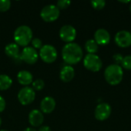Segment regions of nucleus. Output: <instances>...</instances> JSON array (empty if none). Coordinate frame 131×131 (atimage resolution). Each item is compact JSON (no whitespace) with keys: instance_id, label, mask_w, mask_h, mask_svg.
<instances>
[{"instance_id":"cd10ccee","label":"nucleus","mask_w":131,"mask_h":131,"mask_svg":"<svg viewBox=\"0 0 131 131\" xmlns=\"http://www.w3.org/2000/svg\"><path fill=\"white\" fill-rule=\"evenodd\" d=\"M38 131H51V130L50 127L45 125V126H41V127H39V129H38Z\"/></svg>"},{"instance_id":"dca6fc26","label":"nucleus","mask_w":131,"mask_h":131,"mask_svg":"<svg viewBox=\"0 0 131 131\" xmlns=\"http://www.w3.org/2000/svg\"><path fill=\"white\" fill-rule=\"evenodd\" d=\"M17 80L21 85L24 87H28L33 82V75L30 71L22 70L18 73Z\"/></svg>"},{"instance_id":"39448f33","label":"nucleus","mask_w":131,"mask_h":131,"mask_svg":"<svg viewBox=\"0 0 131 131\" xmlns=\"http://www.w3.org/2000/svg\"><path fill=\"white\" fill-rule=\"evenodd\" d=\"M84 68L92 72H97L102 68V61L98 55L95 54H88L83 60Z\"/></svg>"},{"instance_id":"7ed1b4c3","label":"nucleus","mask_w":131,"mask_h":131,"mask_svg":"<svg viewBox=\"0 0 131 131\" xmlns=\"http://www.w3.org/2000/svg\"><path fill=\"white\" fill-rule=\"evenodd\" d=\"M123 78L124 71L120 64H110L104 71V78L106 81L112 86L119 84L122 81Z\"/></svg>"},{"instance_id":"4468645a","label":"nucleus","mask_w":131,"mask_h":131,"mask_svg":"<svg viewBox=\"0 0 131 131\" xmlns=\"http://www.w3.org/2000/svg\"><path fill=\"white\" fill-rule=\"evenodd\" d=\"M94 41L98 45H107L111 41V35L105 28H99L94 32Z\"/></svg>"},{"instance_id":"f257e3e1","label":"nucleus","mask_w":131,"mask_h":131,"mask_svg":"<svg viewBox=\"0 0 131 131\" xmlns=\"http://www.w3.org/2000/svg\"><path fill=\"white\" fill-rule=\"evenodd\" d=\"M61 56L64 61L68 65L71 66L79 63L82 60L83 50L77 43H68L62 48Z\"/></svg>"},{"instance_id":"6ab92c4d","label":"nucleus","mask_w":131,"mask_h":131,"mask_svg":"<svg viewBox=\"0 0 131 131\" xmlns=\"http://www.w3.org/2000/svg\"><path fill=\"white\" fill-rule=\"evenodd\" d=\"M84 48L88 54H95L98 51V45L94 39H89L86 41Z\"/></svg>"},{"instance_id":"1a4fd4ad","label":"nucleus","mask_w":131,"mask_h":131,"mask_svg":"<svg viewBox=\"0 0 131 131\" xmlns=\"http://www.w3.org/2000/svg\"><path fill=\"white\" fill-rule=\"evenodd\" d=\"M59 37L64 42L71 43L77 37V31L74 27L71 25H63L59 31Z\"/></svg>"},{"instance_id":"423d86ee","label":"nucleus","mask_w":131,"mask_h":131,"mask_svg":"<svg viewBox=\"0 0 131 131\" xmlns=\"http://www.w3.org/2000/svg\"><path fill=\"white\" fill-rule=\"evenodd\" d=\"M39 57L47 64L54 63L58 58L57 49L51 45H44L39 50Z\"/></svg>"},{"instance_id":"7c9ffc66","label":"nucleus","mask_w":131,"mask_h":131,"mask_svg":"<svg viewBox=\"0 0 131 131\" xmlns=\"http://www.w3.org/2000/svg\"><path fill=\"white\" fill-rule=\"evenodd\" d=\"M1 125H2V119L0 117V127H1Z\"/></svg>"},{"instance_id":"a878e982","label":"nucleus","mask_w":131,"mask_h":131,"mask_svg":"<svg viewBox=\"0 0 131 131\" xmlns=\"http://www.w3.org/2000/svg\"><path fill=\"white\" fill-rule=\"evenodd\" d=\"M113 58H114V61L116 62V64H119L121 63V61H122L124 57L122 56L121 54H115L113 56Z\"/></svg>"},{"instance_id":"393cba45","label":"nucleus","mask_w":131,"mask_h":131,"mask_svg":"<svg viewBox=\"0 0 131 131\" xmlns=\"http://www.w3.org/2000/svg\"><path fill=\"white\" fill-rule=\"evenodd\" d=\"M71 1L69 0H59L57 2L56 6L61 10V9H65L67 8H68L71 5Z\"/></svg>"},{"instance_id":"72a5a7b5","label":"nucleus","mask_w":131,"mask_h":131,"mask_svg":"<svg viewBox=\"0 0 131 131\" xmlns=\"http://www.w3.org/2000/svg\"><path fill=\"white\" fill-rule=\"evenodd\" d=\"M130 33H131V31H130Z\"/></svg>"},{"instance_id":"c85d7f7f","label":"nucleus","mask_w":131,"mask_h":131,"mask_svg":"<svg viewBox=\"0 0 131 131\" xmlns=\"http://www.w3.org/2000/svg\"><path fill=\"white\" fill-rule=\"evenodd\" d=\"M23 131H37L35 129L31 128V127H27L26 129H25Z\"/></svg>"},{"instance_id":"f8f14e48","label":"nucleus","mask_w":131,"mask_h":131,"mask_svg":"<svg viewBox=\"0 0 131 131\" xmlns=\"http://www.w3.org/2000/svg\"><path fill=\"white\" fill-rule=\"evenodd\" d=\"M43 113L38 109H33L28 114V122L30 125L33 127H41L44 122Z\"/></svg>"},{"instance_id":"a211bd4d","label":"nucleus","mask_w":131,"mask_h":131,"mask_svg":"<svg viewBox=\"0 0 131 131\" xmlns=\"http://www.w3.org/2000/svg\"><path fill=\"white\" fill-rule=\"evenodd\" d=\"M12 79L7 74H0V91H6L12 85Z\"/></svg>"},{"instance_id":"20e7f679","label":"nucleus","mask_w":131,"mask_h":131,"mask_svg":"<svg viewBox=\"0 0 131 131\" xmlns=\"http://www.w3.org/2000/svg\"><path fill=\"white\" fill-rule=\"evenodd\" d=\"M40 16L45 22H53L59 18L60 9L55 5H47L41 10Z\"/></svg>"},{"instance_id":"c756f323","label":"nucleus","mask_w":131,"mask_h":131,"mask_svg":"<svg viewBox=\"0 0 131 131\" xmlns=\"http://www.w3.org/2000/svg\"><path fill=\"white\" fill-rule=\"evenodd\" d=\"M120 2H122V3H131V1H119Z\"/></svg>"},{"instance_id":"5701e85b","label":"nucleus","mask_w":131,"mask_h":131,"mask_svg":"<svg viewBox=\"0 0 131 131\" xmlns=\"http://www.w3.org/2000/svg\"><path fill=\"white\" fill-rule=\"evenodd\" d=\"M11 2L9 0H0V12H5L9 10Z\"/></svg>"},{"instance_id":"f03ea898","label":"nucleus","mask_w":131,"mask_h":131,"mask_svg":"<svg viewBox=\"0 0 131 131\" xmlns=\"http://www.w3.org/2000/svg\"><path fill=\"white\" fill-rule=\"evenodd\" d=\"M14 41L16 45L21 47H27L33 38L31 28L28 25H20L14 31Z\"/></svg>"},{"instance_id":"f3484780","label":"nucleus","mask_w":131,"mask_h":131,"mask_svg":"<svg viewBox=\"0 0 131 131\" xmlns=\"http://www.w3.org/2000/svg\"><path fill=\"white\" fill-rule=\"evenodd\" d=\"M5 53L9 58H12L13 59L19 58L21 60V58H20L21 52H20L19 46L16 45L15 42L9 43L5 47Z\"/></svg>"},{"instance_id":"0eeeda50","label":"nucleus","mask_w":131,"mask_h":131,"mask_svg":"<svg viewBox=\"0 0 131 131\" xmlns=\"http://www.w3.org/2000/svg\"><path fill=\"white\" fill-rule=\"evenodd\" d=\"M35 95V91L31 87H23L18 93V101L21 105L27 106L33 103Z\"/></svg>"},{"instance_id":"473e14b6","label":"nucleus","mask_w":131,"mask_h":131,"mask_svg":"<svg viewBox=\"0 0 131 131\" xmlns=\"http://www.w3.org/2000/svg\"><path fill=\"white\" fill-rule=\"evenodd\" d=\"M0 131H8V130H1Z\"/></svg>"},{"instance_id":"bb28decb","label":"nucleus","mask_w":131,"mask_h":131,"mask_svg":"<svg viewBox=\"0 0 131 131\" xmlns=\"http://www.w3.org/2000/svg\"><path fill=\"white\" fill-rule=\"evenodd\" d=\"M6 107V102L5 100L0 95V113L3 112Z\"/></svg>"},{"instance_id":"9b49d317","label":"nucleus","mask_w":131,"mask_h":131,"mask_svg":"<svg viewBox=\"0 0 131 131\" xmlns=\"http://www.w3.org/2000/svg\"><path fill=\"white\" fill-rule=\"evenodd\" d=\"M115 43L121 48H128L131 46V33L129 31L121 30L115 35Z\"/></svg>"},{"instance_id":"ddd939ff","label":"nucleus","mask_w":131,"mask_h":131,"mask_svg":"<svg viewBox=\"0 0 131 131\" xmlns=\"http://www.w3.org/2000/svg\"><path fill=\"white\" fill-rule=\"evenodd\" d=\"M56 107V101L54 98L50 96L44 97L40 104V111L43 114H51L52 113Z\"/></svg>"},{"instance_id":"6e6552de","label":"nucleus","mask_w":131,"mask_h":131,"mask_svg":"<svg viewBox=\"0 0 131 131\" xmlns=\"http://www.w3.org/2000/svg\"><path fill=\"white\" fill-rule=\"evenodd\" d=\"M39 54L35 48H33L31 46L25 47L20 54L21 61H25L28 64H35L38 60Z\"/></svg>"},{"instance_id":"2eb2a0df","label":"nucleus","mask_w":131,"mask_h":131,"mask_svg":"<svg viewBox=\"0 0 131 131\" xmlns=\"http://www.w3.org/2000/svg\"><path fill=\"white\" fill-rule=\"evenodd\" d=\"M74 74H75V71L74 69V68L71 65H65L64 66L61 71H60V79L63 81V82H70L73 80V78H74Z\"/></svg>"},{"instance_id":"b1692460","label":"nucleus","mask_w":131,"mask_h":131,"mask_svg":"<svg viewBox=\"0 0 131 131\" xmlns=\"http://www.w3.org/2000/svg\"><path fill=\"white\" fill-rule=\"evenodd\" d=\"M31 43V45H32L31 47L33 48H35V50H37V49H39L40 50L42 48V46H43L42 41L40 38H32Z\"/></svg>"},{"instance_id":"9d476101","label":"nucleus","mask_w":131,"mask_h":131,"mask_svg":"<svg viewBox=\"0 0 131 131\" xmlns=\"http://www.w3.org/2000/svg\"><path fill=\"white\" fill-rule=\"evenodd\" d=\"M112 112L111 105L107 103H101L97 104L94 111V117L99 121L107 120Z\"/></svg>"},{"instance_id":"aec40b11","label":"nucleus","mask_w":131,"mask_h":131,"mask_svg":"<svg viewBox=\"0 0 131 131\" xmlns=\"http://www.w3.org/2000/svg\"><path fill=\"white\" fill-rule=\"evenodd\" d=\"M31 88L35 91H40L41 90H43V88H45V82L43 80L41 79H36L35 81H33L32 84H31Z\"/></svg>"},{"instance_id":"4be33fe9","label":"nucleus","mask_w":131,"mask_h":131,"mask_svg":"<svg viewBox=\"0 0 131 131\" xmlns=\"http://www.w3.org/2000/svg\"><path fill=\"white\" fill-rule=\"evenodd\" d=\"M121 64L122 68H124L126 70L131 71V55H127L124 57Z\"/></svg>"},{"instance_id":"412c9836","label":"nucleus","mask_w":131,"mask_h":131,"mask_svg":"<svg viewBox=\"0 0 131 131\" xmlns=\"http://www.w3.org/2000/svg\"><path fill=\"white\" fill-rule=\"evenodd\" d=\"M91 6L96 10L103 9L106 5V2L104 0H94L91 2Z\"/></svg>"},{"instance_id":"2f4dec72","label":"nucleus","mask_w":131,"mask_h":131,"mask_svg":"<svg viewBox=\"0 0 131 131\" xmlns=\"http://www.w3.org/2000/svg\"><path fill=\"white\" fill-rule=\"evenodd\" d=\"M130 12H131V4H130Z\"/></svg>"}]
</instances>
